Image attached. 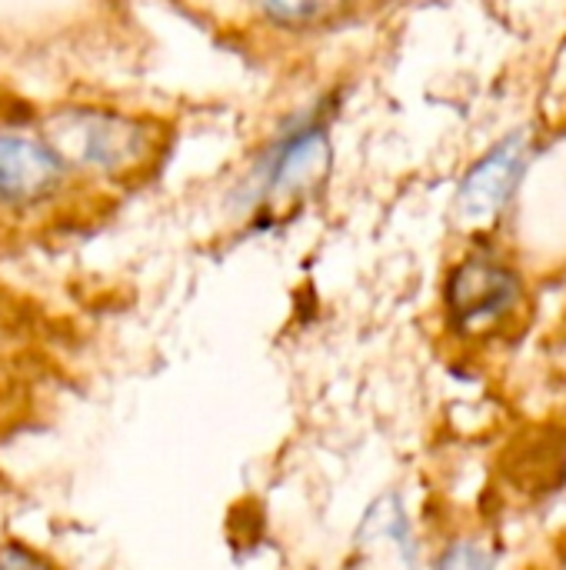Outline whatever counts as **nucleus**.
<instances>
[{"label":"nucleus","mask_w":566,"mask_h":570,"mask_svg":"<svg viewBox=\"0 0 566 570\" xmlns=\"http://www.w3.org/2000/svg\"><path fill=\"white\" fill-rule=\"evenodd\" d=\"M520 294V281L494 261H467L450 277V314L464 331L500 321Z\"/></svg>","instance_id":"nucleus-3"},{"label":"nucleus","mask_w":566,"mask_h":570,"mask_svg":"<svg viewBox=\"0 0 566 570\" xmlns=\"http://www.w3.org/2000/svg\"><path fill=\"white\" fill-rule=\"evenodd\" d=\"M437 570H494V554L474 541H457L444 551Z\"/></svg>","instance_id":"nucleus-7"},{"label":"nucleus","mask_w":566,"mask_h":570,"mask_svg":"<svg viewBox=\"0 0 566 570\" xmlns=\"http://www.w3.org/2000/svg\"><path fill=\"white\" fill-rule=\"evenodd\" d=\"M324 167H327V140L320 137V130H304L277 154L270 170V187L274 190L307 187Z\"/></svg>","instance_id":"nucleus-5"},{"label":"nucleus","mask_w":566,"mask_h":570,"mask_svg":"<svg viewBox=\"0 0 566 570\" xmlns=\"http://www.w3.org/2000/svg\"><path fill=\"white\" fill-rule=\"evenodd\" d=\"M60 180V157L47 140L0 134V204H30Z\"/></svg>","instance_id":"nucleus-4"},{"label":"nucleus","mask_w":566,"mask_h":570,"mask_svg":"<svg viewBox=\"0 0 566 570\" xmlns=\"http://www.w3.org/2000/svg\"><path fill=\"white\" fill-rule=\"evenodd\" d=\"M527 170V137L514 134L507 140H500L464 180L460 194H457V214L464 224L477 227V224H490L494 217H500V210L507 207L517 180Z\"/></svg>","instance_id":"nucleus-2"},{"label":"nucleus","mask_w":566,"mask_h":570,"mask_svg":"<svg viewBox=\"0 0 566 570\" xmlns=\"http://www.w3.org/2000/svg\"><path fill=\"white\" fill-rule=\"evenodd\" d=\"M47 147L63 160L83 164V167H123L140 150V134L133 124L107 114L90 110H70L50 120Z\"/></svg>","instance_id":"nucleus-1"},{"label":"nucleus","mask_w":566,"mask_h":570,"mask_svg":"<svg viewBox=\"0 0 566 570\" xmlns=\"http://www.w3.org/2000/svg\"><path fill=\"white\" fill-rule=\"evenodd\" d=\"M347 0H267L270 13L284 23H317L340 10Z\"/></svg>","instance_id":"nucleus-6"}]
</instances>
